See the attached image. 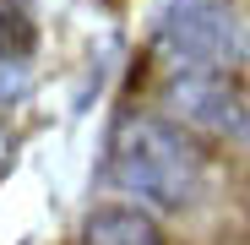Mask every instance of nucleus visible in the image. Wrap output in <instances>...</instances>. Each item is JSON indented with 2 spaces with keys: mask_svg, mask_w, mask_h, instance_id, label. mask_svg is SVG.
<instances>
[{
  "mask_svg": "<svg viewBox=\"0 0 250 245\" xmlns=\"http://www.w3.org/2000/svg\"><path fill=\"white\" fill-rule=\"evenodd\" d=\"M109 175L120 191L142 196L158 213H180L201 196V153L196 142L174 126V120L158 114H125L114 147H109Z\"/></svg>",
  "mask_w": 250,
  "mask_h": 245,
  "instance_id": "obj_1",
  "label": "nucleus"
},
{
  "mask_svg": "<svg viewBox=\"0 0 250 245\" xmlns=\"http://www.w3.org/2000/svg\"><path fill=\"white\" fill-rule=\"evenodd\" d=\"M158 49L174 60V71L239 66L245 60V27L218 0H169L158 11Z\"/></svg>",
  "mask_w": 250,
  "mask_h": 245,
  "instance_id": "obj_2",
  "label": "nucleus"
},
{
  "mask_svg": "<svg viewBox=\"0 0 250 245\" xmlns=\"http://www.w3.org/2000/svg\"><path fill=\"white\" fill-rule=\"evenodd\" d=\"M163 104L174 109V120L212 136H250V98L229 76V66H196L174 71V82L163 88Z\"/></svg>",
  "mask_w": 250,
  "mask_h": 245,
  "instance_id": "obj_3",
  "label": "nucleus"
},
{
  "mask_svg": "<svg viewBox=\"0 0 250 245\" xmlns=\"http://www.w3.org/2000/svg\"><path fill=\"white\" fill-rule=\"evenodd\" d=\"M82 245H163V229H158L152 213L125 207V201H109V207H93L87 213Z\"/></svg>",
  "mask_w": 250,
  "mask_h": 245,
  "instance_id": "obj_4",
  "label": "nucleus"
},
{
  "mask_svg": "<svg viewBox=\"0 0 250 245\" xmlns=\"http://www.w3.org/2000/svg\"><path fill=\"white\" fill-rule=\"evenodd\" d=\"M27 55H33V27H27L11 6H0V98L22 93V82H27Z\"/></svg>",
  "mask_w": 250,
  "mask_h": 245,
  "instance_id": "obj_5",
  "label": "nucleus"
}]
</instances>
